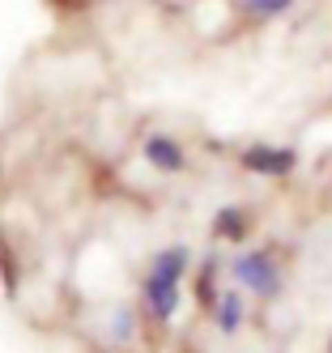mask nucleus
Wrapping results in <instances>:
<instances>
[{
  "label": "nucleus",
  "mask_w": 332,
  "mask_h": 353,
  "mask_svg": "<svg viewBox=\"0 0 332 353\" xmlns=\"http://www.w3.org/2000/svg\"><path fill=\"white\" fill-rule=\"evenodd\" d=\"M192 264H196V256L188 243H166L149 256L141 281H137V307H141V319L149 327L166 332L175 323L179 307H184V285L192 276Z\"/></svg>",
  "instance_id": "obj_1"
},
{
  "label": "nucleus",
  "mask_w": 332,
  "mask_h": 353,
  "mask_svg": "<svg viewBox=\"0 0 332 353\" xmlns=\"http://www.w3.org/2000/svg\"><path fill=\"white\" fill-rule=\"evenodd\" d=\"M226 276L247 298H260V302L286 298V268H281L273 247H235L226 256Z\"/></svg>",
  "instance_id": "obj_2"
},
{
  "label": "nucleus",
  "mask_w": 332,
  "mask_h": 353,
  "mask_svg": "<svg viewBox=\"0 0 332 353\" xmlns=\"http://www.w3.org/2000/svg\"><path fill=\"white\" fill-rule=\"evenodd\" d=\"M239 170L251 174V179H273V183H286L298 174L302 154L294 145H277V141H247L239 154H235Z\"/></svg>",
  "instance_id": "obj_3"
},
{
  "label": "nucleus",
  "mask_w": 332,
  "mask_h": 353,
  "mask_svg": "<svg viewBox=\"0 0 332 353\" xmlns=\"http://www.w3.org/2000/svg\"><path fill=\"white\" fill-rule=\"evenodd\" d=\"M137 154L141 162L153 170V174H162V179H175V174H184L188 170V145L179 141L175 132H145L141 145H137Z\"/></svg>",
  "instance_id": "obj_4"
},
{
  "label": "nucleus",
  "mask_w": 332,
  "mask_h": 353,
  "mask_svg": "<svg viewBox=\"0 0 332 353\" xmlns=\"http://www.w3.org/2000/svg\"><path fill=\"white\" fill-rule=\"evenodd\" d=\"M222 276H226V256L217 247H204L200 260L192 264V276H188V281H192V298H196V307H200L204 319H209V311L217 307V294L226 290Z\"/></svg>",
  "instance_id": "obj_5"
},
{
  "label": "nucleus",
  "mask_w": 332,
  "mask_h": 353,
  "mask_svg": "<svg viewBox=\"0 0 332 353\" xmlns=\"http://www.w3.org/2000/svg\"><path fill=\"white\" fill-rule=\"evenodd\" d=\"M251 230H255V213L247 205H222L213 217H209V243L213 247H247L251 243Z\"/></svg>",
  "instance_id": "obj_6"
},
{
  "label": "nucleus",
  "mask_w": 332,
  "mask_h": 353,
  "mask_svg": "<svg viewBox=\"0 0 332 353\" xmlns=\"http://www.w3.org/2000/svg\"><path fill=\"white\" fill-rule=\"evenodd\" d=\"M209 323L217 327V336L235 341L243 327H247V294H243L239 285H226V290L217 294V307L209 311Z\"/></svg>",
  "instance_id": "obj_7"
},
{
  "label": "nucleus",
  "mask_w": 332,
  "mask_h": 353,
  "mask_svg": "<svg viewBox=\"0 0 332 353\" xmlns=\"http://www.w3.org/2000/svg\"><path fill=\"white\" fill-rule=\"evenodd\" d=\"M230 5H235V13L243 21H251V26H268V21L290 17L298 9V0H230Z\"/></svg>",
  "instance_id": "obj_8"
},
{
  "label": "nucleus",
  "mask_w": 332,
  "mask_h": 353,
  "mask_svg": "<svg viewBox=\"0 0 332 353\" xmlns=\"http://www.w3.org/2000/svg\"><path fill=\"white\" fill-rule=\"evenodd\" d=\"M137 332H141V307L137 302H119V307L107 315V336H111V345L115 349H128L137 341Z\"/></svg>",
  "instance_id": "obj_9"
},
{
  "label": "nucleus",
  "mask_w": 332,
  "mask_h": 353,
  "mask_svg": "<svg viewBox=\"0 0 332 353\" xmlns=\"http://www.w3.org/2000/svg\"><path fill=\"white\" fill-rule=\"evenodd\" d=\"M47 5L56 9V13H77V9L86 5V0H47Z\"/></svg>",
  "instance_id": "obj_10"
},
{
  "label": "nucleus",
  "mask_w": 332,
  "mask_h": 353,
  "mask_svg": "<svg viewBox=\"0 0 332 353\" xmlns=\"http://www.w3.org/2000/svg\"><path fill=\"white\" fill-rule=\"evenodd\" d=\"M324 353H332V332H328V341H324Z\"/></svg>",
  "instance_id": "obj_11"
}]
</instances>
